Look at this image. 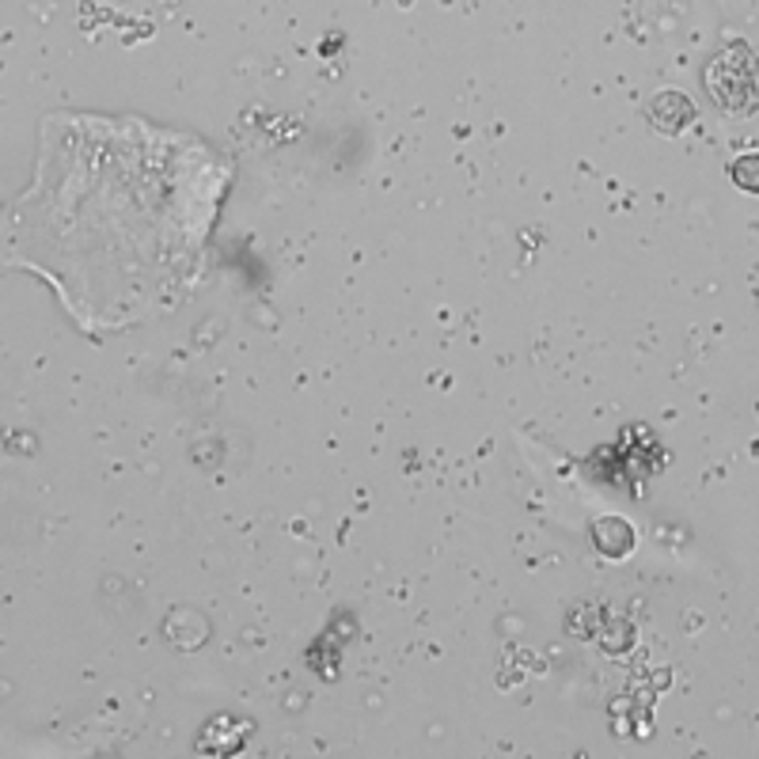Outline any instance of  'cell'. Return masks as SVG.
<instances>
[{
	"label": "cell",
	"instance_id": "7a4b0ae2",
	"mask_svg": "<svg viewBox=\"0 0 759 759\" xmlns=\"http://www.w3.org/2000/svg\"><path fill=\"white\" fill-rule=\"evenodd\" d=\"M692 114H695L692 103H687V96H680V91H661V96H654V103H649V122H654L657 129H665V134L687 129Z\"/></svg>",
	"mask_w": 759,
	"mask_h": 759
},
{
	"label": "cell",
	"instance_id": "3957f363",
	"mask_svg": "<svg viewBox=\"0 0 759 759\" xmlns=\"http://www.w3.org/2000/svg\"><path fill=\"white\" fill-rule=\"evenodd\" d=\"M733 182L748 194H759V152H748L733 164Z\"/></svg>",
	"mask_w": 759,
	"mask_h": 759
},
{
	"label": "cell",
	"instance_id": "6da1fadb",
	"mask_svg": "<svg viewBox=\"0 0 759 759\" xmlns=\"http://www.w3.org/2000/svg\"><path fill=\"white\" fill-rule=\"evenodd\" d=\"M707 96L725 114H752L759 106V61L745 42H733L707 65Z\"/></svg>",
	"mask_w": 759,
	"mask_h": 759
}]
</instances>
